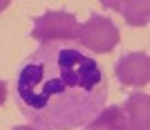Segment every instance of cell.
<instances>
[{
    "label": "cell",
    "instance_id": "cell-1",
    "mask_svg": "<svg viewBox=\"0 0 150 130\" xmlns=\"http://www.w3.org/2000/svg\"><path fill=\"white\" fill-rule=\"evenodd\" d=\"M108 99L105 74L69 43H43L16 72V105L38 130H69L92 121Z\"/></svg>",
    "mask_w": 150,
    "mask_h": 130
},
{
    "label": "cell",
    "instance_id": "cell-2",
    "mask_svg": "<svg viewBox=\"0 0 150 130\" xmlns=\"http://www.w3.org/2000/svg\"><path fill=\"white\" fill-rule=\"evenodd\" d=\"M79 20L69 11H47L34 18L31 36L43 43H69L79 36Z\"/></svg>",
    "mask_w": 150,
    "mask_h": 130
},
{
    "label": "cell",
    "instance_id": "cell-3",
    "mask_svg": "<svg viewBox=\"0 0 150 130\" xmlns=\"http://www.w3.org/2000/svg\"><path fill=\"white\" fill-rule=\"evenodd\" d=\"M119 38H121V34L112 20L101 16V13H92L88 23H83L79 27L76 40L83 47L92 50L94 54H105V52L114 50L119 45Z\"/></svg>",
    "mask_w": 150,
    "mask_h": 130
},
{
    "label": "cell",
    "instance_id": "cell-4",
    "mask_svg": "<svg viewBox=\"0 0 150 130\" xmlns=\"http://www.w3.org/2000/svg\"><path fill=\"white\" fill-rule=\"evenodd\" d=\"M114 74L119 79L121 85H132L141 87L150 81V61L148 54L141 52H130V54L121 56L117 65H114Z\"/></svg>",
    "mask_w": 150,
    "mask_h": 130
},
{
    "label": "cell",
    "instance_id": "cell-5",
    "mask_svg": "<svg viewBox=\"0 0 150 130\" xmlns=\"http://www.w3.org/2000/svg\"><path fill=\"white\" fill-rule=\"evenodd\" d=\"M128 117V126L130 130H150V99L148 94H141V92H134L130 94L125 103L121 105Z\"/></svg>",
    "mask_w": 150,
    "mask_h": 130
},
{
    "label": "cell",
    "instance_id": "cell-6",
    "mask_svg": "<svg viewBox=\"0 0 150 130\" xmlns=\"http://www.w3.org/2000/svg\"><path fill=\"white\" fill-rule=\"evenodd\" d=\"M103 7L119 11L132 27H144L150 16V5L146 0H103Z\"/></svg>",
    "mask_w": 150,
    "mask_h": 130
},
{
    "label": "cell",
    "instance_id": "cell-7",
    "mask_svg": "<svg viewBox=\"0 0 150 130\" xmlns=\"http://www.w3.org/2000/svg\"><path fill=\"white\" fill-rule=\"evenodd\" d=\"M85 130H130V126L121 105H108L105 110H99L92 121L85 124Z\"/></svg>",
    "mask_w": 150,
    "mask_h": 130
},
{
    "label": "cell",
    "instance_id": "cell-8",
    "mask_svg": "<svg viewBox=\"0 0 150 130\" xmlns=\"http://www.w3.org/2000/svg\"><path fill=\"white\" fill-rule=\"evenodd\" d=\"M5 97H7V85H5V81H0V105L5 103Z\"/></svg>",
    "mask_w": 150,
    "mask_h": 130
},
{
    "label": "cell",
    "instance_id": "cell-9",
    "mask_svg": "<svg viewBox=\"0 0 150 130\" xmlns=\"http://www.w3.org/2000/svg\"><path fill=\"white\" fill-rule=\"evenodd\" d=\"M13 130H38V128H34V126H16Z\"/></svg>",
    "mask_w": 150,
    "mask_h": 130
},
{
    "label": "cell",
    "instance_id": "cell-10",
    "mask_svg": "<svg viewBox=\"0 0 150 130\" xmlns=\"http://www.w3.org/2000/svg\"><path fill=\"white\" fill-rule=\"evenodd\" d=\"M5 7H9V2H7V0H0V11H2Z\"/></svg>",
    "mask_w": 150,
    "mask_h": 130
}]
</instances>
